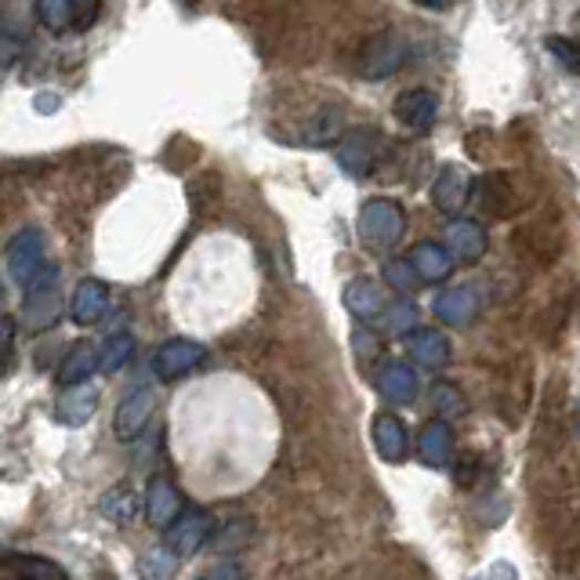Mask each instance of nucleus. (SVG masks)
<instances>
[{
  "instance_id": "1",
  "label": "nucleus",
  "mask_w": 580,
  "mask_h": 580,
  "mask_svg": "<svg viewBox=\"0 0 580 580\" xmlns=\"http://www.w3.org/2000/svg\"><path fill=\"white\" fill-rule=\"evenodd\" d=\"M4 266L11 272V280H15L22 290L33 287L51 266H55V261L48 258L44 232L41 229H22L19 236H11V244L4 247Z\"/></svg>"
},
{
  "instance_id": "2",
  "label": "nucleus",
  "mask_w": 580,
  "mask_h": 580,
  "mask_svg": "<svg viewBox=\"0 0 580 580\" xmlns=\"http://www.w3.org/2000/svg\"><path fill=\"white\" fill-rule=\"evenodd\" d=\"M360 236H363L366 247L392 250L406 236V210H403V204L389 200V196L363 204V210H360Z\"/></svg>"
},
{
  "instance_id": "3",
  "label": "nucleus",
  "mask_w": 580,
  "mask_h": 580,
  "mask_svg": "<svg viewBox=\"0 0 580 580\" xmlns=\"http://www.w3.org/2000/svg\"><path fill=\"white\" fill-rule=\"evenodd\" d=\"M406 55H411V48L395 30H385V33H374L371 41L360 48V55H355V73L363 76V81H385V76H395L406 65Z\"/></svg>"
},
{
  "instance_id": "4",
  "label": "nucleus",
  "mask_w": 580,
  "mask_h": 580,
  "mask_svg": "<svg viewBox=\"0 0 580 580\" xmlns=\"http://www.w3.org/2000/svg\"><path fill=\"white\" fill-rule=\"evenodd\" d=\"M59 276H62V269H59V266H51V269H48L33 287H25L22 320H25V331H30V334H41V331H48V327H55V323H59V315H62Z\"/></svg>"
},
{
  "instance_id": "5",
  "label": "nucleus",
  "mask_w": 580,
  "mask_h": 580,
  "mask_svg": "<svg viewBox=\"0 0 580 580\" xmlns=\"http://www.w3.org/2000/svg\"><path fill=\"white\" fill-rule=\"evenodd\" d=\"M381 149H385V138L374 127H355L349 135H341L338 164L352 178H371L381 164Z\"/></svg>"
},
{
  "instance_id": "6",
  "label": "nucleus",
  "mask_w": 580,
  "mask_h": 580,
  "mask_svg": "<svg viewBox=\"0 0 580 580\" xmlns=\"http://www.w3.org/2000/svg\"><path fill=\"white\" fill-rule=\"evenodd\" d=\"M204 355L207 352H204L200 341H193V338H170L153 355V374L160 377V381H178V377L193 374L196 366L204 363Z\"/></svg>"
},
{
  "instance_id": "7",
  "label": "nucleus",
  "mask_w": 580,
  "mask_h": 580,
  "mask_svg": "<svg viewBox=\"0 0 580 580\" xmlns=\"http://www.w3.org/2000/svg\"><path fill=\"white\" fill-rule=\"evenodd\" d=\"M210 537H215V519L204 516V511H186V516L164 534V548L175 559H189L207 545Z\"/></svg>"
},
{
  "instance_id": "8",
  "label": "nucleus",
  "mask_w": 580,
  "mask_h": 580,
  "mask_svg": "<svg viewBox=\"0 0 580 580\" xmlns=\"http://www.w3.org/2000/svg\"><path fill=\"white\" fill-rule=\"evenodd\" d=\"M182 519V494L175 479L167 476H153L149 486H145V522L153 526V530H170Z\"/></svg>"
},
{
  "instance_id": "9",
  "label": "nucleus",
  "mask_w": 580,
  "mask_h": 580,
  "mask_svg": "<svg viewBox=\"0 0 580 580\" xmlns=\"http://www.w3.org/2000/svg\"><path fill=\"white\" fill-rule=\"evenodd\" d=\"M156 411V400L149 389H131L121 406H116V417H113V432L121 443H131L138 439V435L145 432V425H149V417Z\"/></svg>"
},
{
  "instance_id": "10",
  "label": "nucleus",
  "mask_w": 580,
  "mask_h": 580,
  "mask_svg": "<svg viewBox=\"0 0 580 580\" xmlns=\"http://www.w3.org/2000/svg\"><path fill=\"white\" fill-rule=\"evenodd\" d=\"M392 113L406 131L421 135V131H428L435 124V116H439V99H435L432 91H425V87L403 91V95L392 102Z\"/></svg>"
},
{
  "instance_id": "11",
  "label": "nucleus",
  "mask_w": 580,
  "mask_h": 580,
  "mask_svg": "<svg viewBox=\"0 0 580 580\" xmlns=\"http://www.w3.org/2000/svg\"><path fill=\"white\" fill-rule=\"evenodd\" d=\"M0 570L15 580H70L65 566H59L55 559L30 556V551H11V548H0Z\"/></svg>"
},
{
  "instance_id": "12",
  "label": "nucleus",
  "mask_w": 580,
  "mask_h": 580,
  "mask_svg": "<svg viewBox=\"0 0 580 580\" xmlns=\"http://www.w3.org/2000/svg\"><path fill=\"white\" fill-rule=\"evenodd\" d=\"M406 261H411V269L421 283H443L446 276L454 272V255L446 250V244H435V240H421L411 247V255H406Z\"/></svg>"
},
{
  "instance_id": "13",
  "label": "nucleus",
  "mask_w": 580,
  "mask_h": 580,
  "mask_svg": "<svg viewBox=\"0 0 580 580\" xmlns=\"http://www.w3.org/2000/svg\"><path fill=\"white\" fill-rule=\"evenodd\" d=\"M486 247H490V240H486V229L479 226V221L472 218H454L450 226H446V250L454 255V261H479L486 255Z\"/></svg>"
},
{
  "instance_id": "14",
  "label": "nucleus",
  "mask_w": 580,
  "mask_h": 580,
  "mask_svg": "<svg viewBox=\"0 0 580 580\" xmlns=\"http://www.w3.org/2000/svg\"><path fill=\"white\" fill-rule=\"evenodd\" d=\"M406 355H411L414 366H425V371H439V366L450 363V341L435 327H421L411 338H406Z\"/></svg>"
},
{
  "instance_id": "15",
  "label": "nucleus",
  "mask_w": 580,
  "mask_h": 580,
  "mask_svg": "<svg viewBox=\"0 0 580 580\" xmlns=\"http://www.w3.org/2000/svg\"><path fill=\"white\" fill-rule=\"evenodd\" d=\"M105 309H110V287L102 280H81L73 287V298H70V315L76 327H95Z\"/></svg>"
},
{
  "instance_id": "16",
  "label": "nucleus",
  "mask_w": 580,
  "mask_h": 580,
  "mask_svg": "<svg viewBox=\"0 0 580 580\" xmlns=\"http://www.w3.org/2000/svg\"><path fill=\"white\" fill-rule=\"evenodd\" d=\"M468 193H472L468 170L460 164H446L432 186V204L439 207L443 215H457V210L468 204Z\"/></svg>"
},
{
  "instance_id": "17",
  "label": "nucleus",
  "mask_w": 580,
  "mask_h": 580,
  "mask_svg": "<svg viewBox=\"0 0 580 580\" xmlns=\"http://www.w3.org/2000/svg\"><path fill=\"white\" fill-rule=\"evenodd\" d=\"M99 389L95 385H76V389H65L59 400H55V421L59 425H70V428H81L87 425L91 417L99 411Z\"/></svg>"
},
{
  "instance_id": "18",
  "label": "nucleus",
  "mask_w": 580,
  "mask_h": 580,
  "mask_svg": "<svg viewBox=\"0 0 580 580\" xmlns=\"http://www.w3.org/2000/svg\"><path fill=\"white\" fill-rule=\"evenodd\" d=\"M377 389L389 403H414L417 400V374L414 363L406 360H385L377 366Z\"/></svg>"
},
{
  "instance_id": "19",
  "label": "nucleus",
  "mask_w": 580,
  "mask_h": 580,
  "mask_svg": "<svg viewBox=\"0 0 580 580\" xmlns=\"http://www.w3.org/2000/svg\"><path fill=\"white\" fill-rule=\"evenodd\" d=\"M341 298H345V309L360 323H374L377 315L385 312V298H381V287L371 280V276H355V280H349Z\"/></svg>"
},
{
  "instance_id": "20",
  "label": "nucleus",
  "mask_w": 580,
  "mask_h": 580,
  "mask_svg": "<svg viewBox=\"0 0 580 580\" xmlns=\"http://www.w3.org/2000/svg\"><path fill=\"white\" fill-rule=\"evenodd\" d=\"M374 450L389 460V465H400L406 457V446H411V435H406V425L395 414H385L381 411L374 417Z\"/></svg>"
},
{
  "instance_id": "21",
  "label": "nucleus",
  "mask_w": 580,
  "mask_h": 580,
  "mask_svg": "<svg viewBox=\"0 0 580 580\" xmlns=\"http://www.w3.org/2000/svg\"><path fill=\"white\" fill-rule=\"evenodd\" d=\"M417 450L432 468L454 465V432H450V425L439 421V417L428 421V425L421 428V435H417Z\"/></svg>"
},
{
  "instance_id": "22",
  "label": "nucleus",
  "mask_w": 580,
  "mask_h": 580,
  "mask_svg": "<svg viewBox=\"0 0 580 580\" xmlns=\"http://www.w3.org/2000/svg\"><path fill=\"white\" fill-rule=\"evenodd\" d=\"M95 371H99V345H91V341H76V345L62 355L59 381L65 389H76V385H87V377Z\"/></svg>"
},
{
  "instance_id": "23",
  "label": "nucleus",
  "mask_w": 580,
  "mask_h": 580,
  "mask_svg": "<svg viewBox=\"0 0 580 580\" xmlns=\"http://www.w3.org/2000/svg\"><path fill=\"white\" fill-rule=\"evenodd\" d=\"M476 309H479V301H476V294H472V287H450V290H443V294L435 298V315H439L443 323H450V327L472 323Z\"/></svg>"
},
{
  "instance_id": "24",
  "label": "nucleus",
  "mask_w": 580,
  "mask_h": 580,
  "mask_svg": "<svg viewBox=\"0 0 580 580\" xmlns=\"http://www.w3.org/2000/svg\"><path fill=\"white\" fill-rule=\"evenodd\" d=\"M99 511L110 522H116V526H127L131 519L138 516V494H135V486L131 483H116V486H110V490L102 494V500H99Z\"/></svg>"
},
{
  "instance_id": "25",
  "label": "nucleus",
  "mask_w": 580,
  "mask_h": 580,
  "mask_svg": "<svg viewBox=\"0 0 580 580\" xmlns=\"http://www.w3.org/2000/svg\"><path fill=\"white\" fill-rule=\"evenodd\" d=\"M131 355H135V338L131 334H110L99 345V371L102 374L124 371V366L131 363Z\"/></svg>"
},
{
  "instance_id": "26",
  "label": "nucleus",
  "mask_w": 580,
  "mask_h": 580,
  "mask_svg": "<svg viewBox=\"0 0 580 580\" xmlns=\"http://www.w3.org/2000/svg\"><path fill=\"white\" fill-rule=\"evenodd\" d=\"M73 8H76V0H37L33 4L37 19H41V25L51 33L73 30Z\"/></svg>"
},
{
  "instance_id": "27",
  "label": "nucleus",
  "mask_w": 580,
  "mask_h": 580,
  "mask_svg": "<svg viewBox=\"0 0 580 580\" xmlns=\"http://www.w3.org/2000/svg\"><path fill=\"white\" fill-rule=\"evenodd\" d=\"M178 562L182 559H175L170 551L160 545V548H149L145 556L138 559V577L142 580H170L178 573Z\"/></svg>"
},
{
  "instance_id": "28",
  "label": "nucleus",
  "mask_w": 580,
  "mask_h": 580,
  "mask_svg": "<svg viewBox=\"0 0 580 580\" xmlns=\"http://www.w3.org/2000/svg\"><path fill=\"white\" fill-rule=\"evenodd\" d=\"M428 400H432L435 411H439V421H450V417L465 414V395H460V389L450 385V381H435Z\"/></svg>"
},
{
  "instance_id": "29",
  "label": "nucleus",
  "mask_w": 580,
  "mask_h": 580,
  "mask_svg": "<svg viewBox=\"0 0 580 580\" xmlns=\"http://www.w3.org/2000/svg\"><path fill=\"white\" fill-rule=\"evenodd\" d=\"M385 323H389L392 334L411 338L414 331H421V327H417V305H414V301H406V298H395L392 305L385 309Z\"/></svg>"
},
{
  "instance_id": "30",
  "label": "nucleus",
  "mask_w": 580,
  "mask_h": 580,
  "mask_svg": "<svg viewBox=\"0 0 580 580\" xmlns=\"http://www.w3.org/2000/svg\"><path fill=\"white\" fill-rule=\"evenodd\" d=\"M19 363V349H15V320L0 312V381L11 377Z\"/></svg>"
},
{
  "instance_id": "31",
  "label": "nucleus",
  "mask_w": 580,
  "mask_h": 580,
  "mask_svg": "<svg viewBox=\"0 0 580 580\" xmlns=\"http://www.w3.org/2000/svg\"><path fill=\"white\" fill-rule=\"evenodd\" d=\"M548 51L556 55L562 70L580 73V44L577 41H570V37H548Z\"/></svg>"
},
{
  "instance_id": "32",
  "label": "nucleus",
  "mask_w": 580,
  "mask_h": 580,
  "mask_svg": "<svg viewBox=\"0 0 580 580\" xmlns=\"http://www.w3.org/2000/svg\"><path fill=\"white\" fill-rule=\"evenodd\" d=\"M385 283L400 290V294H406V290H414V287H417V276H414V269H411V261H406V258L385 261Z\"/></svg>"
},
{
  "instance_id": "33",
  "label": "nucleus",
  "mask_w": 580,
  "mask_h": 580,
  "mask_svg": "<svg viewBox=\"0 0 580 580\" xmlns=\"http://www.w3.org/2000/svg\"><path fill=\"white\" fill-rule=\"evenodd\" d=\"M102 15V4H95V0H76V8H73V33H87L91 25H95V19Z\"/></svg>"
},
{
  "instance_id": "34",
  "label": "nucleus",
  "mask_w": 580,
  "mask_h": 580,
  "mask_svg": "<svg viewBox=\"0 0 580 580\" xmlns=\"http://www.w3.org/2000/svg\"><path fill=\"white\" fill-rule=\"evenodd\" d=\"M200 580H244V566L240 562H215L210 570L200 573Z\"/></svg>"
}]
</instances>
